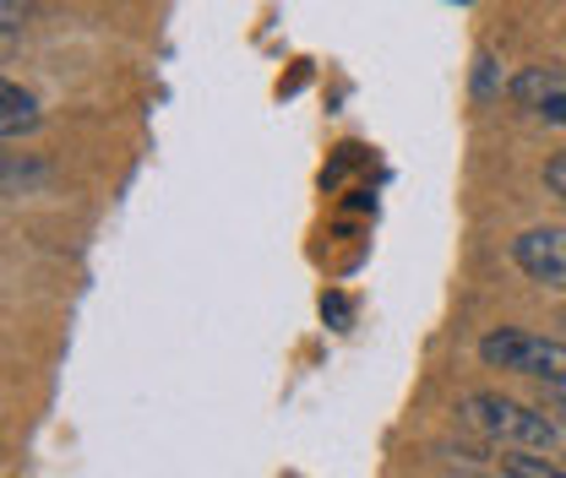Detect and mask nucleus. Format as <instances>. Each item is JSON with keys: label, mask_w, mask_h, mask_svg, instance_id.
I'll return each mask as SVG.
<instances>
[{"label": "nucleus", "mask_w": 566, "mask_h": 478, "mask_svg": "<svg viewBox=\"0 0 566 478\" xmlns=\"http://www.w3.org/2000/svg\"><path fill=\"white\" fill-rule=\"evenodd\" d=\"M501 474H506V478H566L556 463H545V457H528V452H512V457H501Z\"/></svg>", "instance_id": "423d86ee"}, {"label": "nucleus", "mask_w": 566, "mask_h": 478, "mask_svg": "<svg viewBox=\"0 0 566 478\" xmlns=\"http://www.w3.org/2000/svg\"><path fill=\"white\" fill-rule=\"evenodd\" d=\"M458 418H463L474 435L495 440V446H517V452L556 446V418H551V413L528 408V403H512V397H501V392H469V397L458 403Z\"/></svg>", "instance_id": "f257e3e1"}, {"label": "nucleus", "mask_w": 566, "mask_h": 478, "mask_svg": "<svg viewBox=\"0 0 566 478\" xmlns=\"http://www.w3.org/2000/svg\"><path fill=\"white\" fill-rule=\"evenodd\" d=\"M495 61H491V55H480V76H474V87H480V98H491V93H495Z\"/></svg>", "instance_id": "6e6552de"}, {"label": "nucleus", "mask_w": 566, "mask_h": 478, "mask_svg": "<svg viewBox=\"0 0 566 478\" xmlns=\"http://www.w3.org/2000/svg\"><path fill=\"white\" fill-rule=\"evenodd\" d=\"M512 262L534 283H545V288H566V229H556V223L523 229L512 240Z\"/></svg>", "instance_id": "7ed1b4c3"}, {"label": "nucleus", "mask_w": 566, "mask_h": 478, "mask_svg": "<svg viewBox=\"0 0 566 478\" xmlns=\"http://www.w3.org/2000/svg\"><path fill=\"white\" fill-rule=\"evenodd\" d=\"M562 342H566V321H562Z\"/></svg>", "instance_id": "1a4fd4ad"}, {"label": "nucleus", "mask_w": 566, "mask_h": 478, "mask_svg": "<svg viewBox=\"0 0 566 478\" xmlns=\"http://www.w3.org/2000/svg\"><path fill=\"white\" fill-rule=\"evenodd\" d=\"M512 98L528 104L534 115L551 109V104H566V71L562 66H523L512 76Z\"/></svg>", "instance_id": "20e7f679"}, {"label": "nucleus", "mask_w": 566, "mask_h": 478, "mask_svg": "<svg viewBox=\"0 0 566 478\" xmlns=\"http://www.w3.org/2000/svg\"><path fill=\"white\" fill-rule=\"evenodd\" d=\"M480 359L491 370H512V375H534L545 386H566V342L545 338V332H523V327H495L480 338Z\"/></svg>", "instance_id": "f03ea898"}, {"label": "nucleus", "mask_w": 566, "mask_h": 478, "mask_svg": "<svg viewBox=\"0 0 566 478\" xmlns=\"http://www.w3.org/2000/svg\"><path fill=\"white\" fill-rule=\"evenodd\" d=\"M0 104H6V115H0V131H6V141L28 137V131L39 126V98H33L28 87L6 82V87H0Z\"/></svg>", "instance_id": "39448f33"}, {"label": "nucleus", "mask_w": 566, "mask_h": 478, "mask_svg": "<svg viewBox=\"0 0 566 478\" xmlns=\"http://www.w3.org/2000/svg\"><path fill=\"white\" fill-rule=\"evenodd\" d=\"M545 185H551V191L566 202V152H556V158L545 163Z\"/></svg>", "instance_id": "0eeeda50"}]
</instances>
